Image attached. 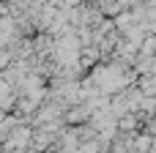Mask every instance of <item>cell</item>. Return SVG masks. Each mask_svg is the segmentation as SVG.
<instances>
[{"label": "cell", "mask_w": 156, "mask_h": 153, "mask_svg": "<svg viewBox=\"0 0 156 153\" xmlns=\"http://www.w3.org/2000/svg\"><path fill=\"white\" fill-rule=\"evenodd\" d=\"M134 77H140L134 71V66H123L118 60H101L96 68H90V79L104 96H115V93L132 88Z\"/></svg>", "instance_id": "1"}, {"label": "cell", "mask_w": 156, "mask_h": 153, "mask_svg": "<svg viewBox=\"0 0 156 153\" xmlns=\"http://www.w3.org/2000/svg\"><path fill=\"white\" fill-rule=\"evenodd\" d=\"M118 3H121V8H123V11H132V8H137V5H143L145 0H118Z\"/></svg>", "instance_id": "2"}, {"label": "cell", "mask_w": 156, "mask_h": 153, "mask_svg": "<svg viewBox=\"0 0 156 153\" xmlns=\"http://www.w3.org/2000/svg\"><path fill=\"white\" fill-rule=\"evenodd\" d=\"M90 3H96V5H99V3H104V0H90Z\"/></svg>", "instance_id": "3"}]
</instances>
